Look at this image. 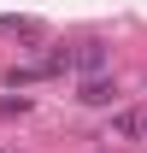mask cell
<instances>
[{"label":"cell","mask_w":147,"mask_h":153,"mask_svg":"<svg viewBox=\"0 0 147 153\" xmlns=\"http://www.w3.org/2000/svg\"><path fill=\"white\" fill-rule=\"evenodd\" d=\"M76 100H82V106H112V100H118V82H112V76H88Z\"/></svg>","instance_id":"cell-1"},{"label":"cell","mask_w":147,"mask_h":153,"mask_svg":"<svg viewBox=\"0 0 147 153\" xmlns=\"http://www.w3.org/2000/svg\"><path fill=\"white\" fill-rule=\"evenodd\" d=\"M106 135H118V141H129V135H141V118H135V112H118Z\"/></svg>","instance_id":"cell-2"},{"label":"cell","mask_w":147,"mask_h":153,"mask_svg":"<svg viewBox=\"0 0 147 153\" xmlns=\"http://www.w3.org/2000/svg\"><path fill=\"white\" fill-rule=\"evenodd\" d=\"M76 65H82V71H100V65H106V47H100V41H82Z\"/></svg>","instance_id":"cell-3"},{"label":"cell","mask_w":147,"mask_h":153,"mask_svg":"<svg viewBox=\"0 0 147 153\" xmlns=\"http://www.w3.org/2000/svg\"><path fill=\"white\" fill-rule=\"evenodd\" d=\"M41 24L36 18H0V36H36Z\"/></svg>","instance_id":"cell-4"},{"label":"cell","mask_w":147,"mask_h":153,"mask_svg":"<svg viewBox=\"0 0 147 153\" xmlns=\"http://www.w3.org/2000/svg\"><path fill=\"white\" fill-rule=\"evenodd\" d=\"M0 153H6V147H0Z\"/></svg>","instance_id":"cell-5"}]
</instances>
